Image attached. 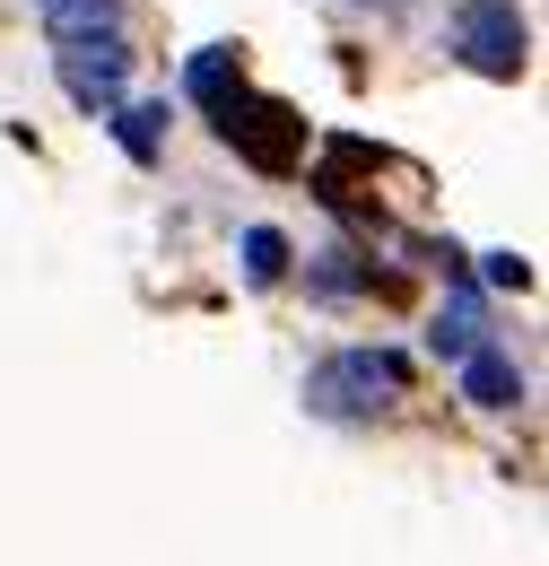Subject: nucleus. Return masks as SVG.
<instances>
[{
    "label": "nucleus",
    "mask_w": 549,
    "mask_h": 566,
    "mask_svg": "<svg viewBox=\"0 0 549 566\" xmlns=\"http://www.w3.org/2000/svg\"><path fill=\"white\" fill-rule=\"evenodd\" d=\"M472 340H488V332H480V287H463V296H454V305L436 314V332H427V349H436V357H463Z\"/></svg>",
    "instance_id": "nucleus-8"
},
{
    "label": "nucleus",
    "mask_w": 549,
    "mask_h": 566,
    "mask_svg": "<svg viewBox=\"0 0 549 566\" xmlns=\"http://www.w3.org/2000/svg\"><path fill=\"white\" fill-rule=\"evenodd\" d=\"M524 280H532V271H524L515 253H488V287H524Z\"/></svg>",
    "instance_id": "nucleus-10"
},
{
    "label": "nucleus",
    "mask_w": 549,
    "mask_h": 566,
    "mask_svg": "<svg viewBox=\"0 0 549 566\" xmlns=\"http://www.w3.org/2000/svg\"><path fill=\"white\" fill-rule=\"evenodd\" d=\"M184 96L209 105L218 140L236 148L245 166H262V175H297V166H305V114H297V105H279V96H262V87H245V71H236V53H227V44L193 53Z\"/></svg>",
    "instance_id": "nucleus-1"
},
{
    "label": "nucleus",
    "mask_w": 549,
    "mask_h": 566,
    "mask_svg": "<svg viewBox=\"0 0 549 566\" xmlns=\"http://www.w3.org/2000/svg\"><path fill=\"white\" fill-rule=\"evenodd\" d=\"M114 140L132 166H157V148H166V105H114Z\"/></svg>",
    "instance_id": "nucleus-7"
},
{
    "label": "nucleus",
    "mask_w": 549,
    "mask_h": 566,
    "mask_svg": "<svg viewBox=\"0 0 549 566\" xmlns=\"http://www.w3.org/2000/svg\"><path fill=\"white\" fill-rule=\"evenodd\" d=\"M411 392V366L393 349H341L323 357L314 375H305V401L323 410V419H375V410H393Z\"/></svg>",
    "instance_id": "nucleus-2"
},
{
    "label": "nucleus",
    "mask_w": 549,
    "mask_h": 566,
    "mask_svg": "<svg viewBox=\"0 0 549 566\" xmlns=\"http://www.w3.org/2000/svg\"><path fill=\"white\" fill-rule=\"evenodd\" d=\"M245 280L253 287L288 280V235H279V227H245Z\"/></svg>",
    "instance_id": "nucleus-9"
},
{
    "label": "nucleus",
    "mask_w": 549,
    "mask_h": 566,
    "mask_svg": "<svg viewBox=\"0 0 549 566\" xmlns=\"http://www.w3.org/2000/svg\"><path fill=\"white\" fill-rule=\"evenodd\" d=\"M454 53L480 78H515L524 71V18H515L506 0H472V9L454 18Z\"/></svg>",
    "instance_id": "nucleus-3"
},
{
    "label": "nucleus",
    "mask_w": 549,
    "mask_h": 566,
    "mask_svg": "<svg viewBox=\"0 0 549 566\" xmlns=\"http://www.w3.org/2000/svg\"><path fill=\"white\" fill-rule=\"evenodd\" d=\"M123 71H132V44L105 35V44H62V87L79 114H114L123 105Z\"/></svg>",
    "instance_id": "nucleus-4"
},
{
    "label": "nucleus",
    "mask_w": 549,
    "mask_h": 566,
    "mask_svg": "<svg viewBox=\"0 0 549 566\" xmlns=\"http://www.w3.org/2000/svg\"><path fill=\"white\" fill-rule=\"evenodd\" d=\"M123 9L132 0H44V35L53 44H105V35H123Z\"/></svg>",
    "instance_id": "nucleus-5"
},
{
    "label": "nucleus",
    "mask_w": 549,
    "mask_h": 566,
    "mask_svg": "<svg viewBox=\"0 0 549 566\" xmlns=\"http://www.w3.org/2000/svg\"><path fill=\"white\" fill-rule=\"evenodd\" d=\"M463 366V392L480 401V410H506V401H524V375H515V357L488 349V340H472V349L454 357Z\"/></svg>",
    "instance_id": "nucleus-6"
}]
</instances>
